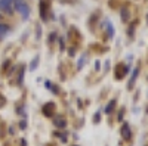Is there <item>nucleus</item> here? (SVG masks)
<instances>
[{"label": "nucleus", "mask_w": 148, "mask_h": 146, "mask_svg": "<svg viewBox=\"0 0 148 146\" xmlns=\"http://www.w3.org/2000/svg\"><path fill=\"white\" fill-rule=\"evenodd\" d=\"M120 133H121V137L125 139V140H129L130 139V128H129V124H123L121 126V130H120Z\"/></svg>", "instance_id": "nucleus-2"}, {"label": "nucleus", "mask_w": 148, "mask_h": 146, "mask_svg": "<svg viewBox=\"0 0 148 146\" xmlns=\"http://www.w3.org/2000/svg\"><path fill=\"white\" fill-rule=\"evenodd\" d=\"M37 65H39V58H36V59L33 60V62H31V67H30V69L33 71V69H34V68H36Z\"/></svg>", "instance_id": "nucleus-11"}, {"label": "nucleus", "mask_w": 148, "mask_h": 146, "mask_svg": "<svg viewBox=\"0 0 148 146\" xmlns=\"http://www.w3.org/2000/svg\"><path fill=\"white\" fill-rule=\"evenodd\" d=\"M53 103H49V105H45V109H43V112L46 114V115H52L53 114Z\"/></svg>", "instance_id": "nucleus-5"}, {"label": "nucleus", "mask_w": 148, "mask_h": 146, "mask_svg": "<svg viewBox=\"0 0 148 146\" xmlns=\"http://www.w3.org/2000/svg\"><path fill=\"white\" fill-rule=\"evenodd\" d=\"M14 5H15V9L19 12V15L24 19L30 18V6L25 0H14Z\"/></svg>", "instance_id": "nucleus-1"}, {"label": "nucleus", "mask_w": 148, "mask_h": 146, "mask_svg": "<svg viewBox=\"0 0 148 146\" xmlns=\"http://www.w3.org/2000/svg\"><path fill=\"white\" fill-rule=\"evenodd\" d=\"M107 30H108V37L113 39L114 37V30H113V25H111V22H107Z\"/></svg>", "instance_id": "nucleus-8"}, {"label": "nucleus", "mask_w": 148, "mask_h": 146, "mask_svg": "<svg viewBox=\"0 0 148 146\" xmlns=\"http://www.w3.org/2000/svg\"><path fill=\"white\" fill-rule=\"evenodd\" d=\"M84 62H86V58H84V56H83V58H82V59H80V62H79V69H80V68H82V65H83V64H84Z\"/></svg>", "instance_id": "nucleus-13"}, {"label": "nucleus", "mask_w": 148, "mask_h": 146, "mask_svg": "<svg viewBox=\"0 0 148 146\" xmlns=\"http://www.w3.org/2000/svg\"><path fill=\"white\" fill-rule=\"evenodd\" d=\"M40 15H42V19L45 21L46 19V14H45V2H40Z\"/></svg>", "instance_id": "nucleus-9"}, {"label": "nucleus", "mask_w": 148, "mask_h": 146, "mask_svg": "<svg viewBox=\"0 0 148 146\" xmlns=\"http://www.w3.org/2000/svg\"><path fill=\"white\" fill-rule=\"evenodd\" d=\"M138 72H139V68H135L133 75H132V78H130V81H129V89L133 87V83H135V80H136V77H138Z\"/></svg>", "instance_id": "nucleus-6"}, {"label": "nucleus", "mask_w": 148, "mask_h": 146, "mask_svg": "<svg viewBox=\"0 0 148 146\" xmlns=\"http://www.w3.org/2000/svg\"><path fill=\"white\" fill-rule=\"evenodd\" d=\"M121 18L125 19V21L127 19V10H126V9H123V10H121Z\"/></svg>", "instance_id": "nucleus-12"}, {"label": "nucleus", "mask_w": 148, "mask_h": 146, "mask_svg": "<svg viewBox=\"0 0 148 146\" xmlns=\"http://www.w3.org/2000/svg\"><path fill=\"white\" fill-rule=\"evenodd\" d=\"M114 105H116V101H114V99H113V101H110V102H108V105L105 106V112H107V114H110V112L114 109Z\"/></svg>", "instance_id": "nucleus-7"}, {"label": "nucleus", "mask_w": 148, "mask_h": 146, "mask_svg": "<svg viewBox=\"0 0 148 146\" xmlns=\"http://www.w3.org/2000/svg\"><path fill=\"white\" fill-rule=\"evenodd\" d=\"M55 124L58 127H65V121L64 120H55Z\"/></svg>", "instance_id": "nucleus-10"}, {"label": "nucleus", "mask_w": 148, "mask_h": 146, "mask_svg": "<svg viewBox=\"0 0 148 146\" xmlns=\"http://www.w3.org/2000/svg\"><path fill=\"white\" fill-rule=\"evenodd\" d=\"M8 33H9V27L6 24H0V39H3Z\"/></svg>", "instance_id": "nucleus-4"}, {"label": "nucleus", "mask_w": 148, "mask_h": 146, "mask_svg": "<svg viewBox=\"0 0 148 146\" xmlns=\"http://www.w3.org/2000/svg\"><path fill=\"white\" fill-rule=\"evenodd\" d=\"M14 3V0H0V10L10 12V6Z\"/></svg>", "instance_id": "nucleus-3"}, {"label": "nucleus", "mask_w": 148, "mask_h": 146, "mask_svg": "<svg viewBox=\"0 0 148 146\" xmlns=\"http://www.w3.org/2000/svg\"><path fill=\"white\" fill-rule=\"evenodd\" d=\"M45 86H46V89H52V84H51V81H46Z\"/></svg>", "instance_id": "nucleus-14"}]
</instances>
